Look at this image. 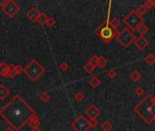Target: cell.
<instances>
[{
  "instance_id": "83f0119b",
  "label": "cell",
  "mask_w": 155,
  "mask_h": 131,
  "mask_svg": "<svg viewBox=\"0 0 155 131\" xmlns=\"http://www.w3.org/2000/svg\"><path fill=\"white\" fill-rule=\"evenodd\" d=\"M74 98L76 99V101L81 102L84 99V94L83 92H77L75 95H74Z\"/></svg>"
},
{
  "instance_id": "7c38bea8",
  "label": "cell",
  "mask_w": 155,
  "mask_h": 131,
  "mask_svg": "<svg viewBox=\"0 0 155 131\" xmlns=\"http://www.w3.org/2000/svg\"><path fill=\"white\" fill-rule=\"evenodd\" d=\"M9 89L3 84H0V100H4V99L9 95Z\"/></svg>"
},
{
  "instance_id": "8d00e7d4",
  "label": "cell",
  "mask_w": 155,
  "mask_h": 131,
  "mask_svg": "<svg viewBox=\"0 0 155 131\" xmlns=\"http://www.w3.org/2000/svg\"><path fill=\"white\" fill-rule=\"evenodd\" d=\"M31 131H42V130L39 128V127H37V128H32V129H31Z\"/></svg>"
},
{
  "instance_id": "603a6c76",
  "label": "cell",
  "mask_w": 155,
  "mask_h": 131,
  "mask_svg": "<svg viewBox=\"0 0 155 131\" xmlns=\"http://www.w3.org/2000/svg\"><path fill=\"white\" fill-rule=\"evenodd\" d=\"M109 24H110V26L114 29H117L121 26V22L117 17H114L113 19H111Z\"/></svg>"
},
{
  "instance_id": "d590c367",
  "label": "cell",
  "mask_w": 155,
  "mask_h": 131,
  "mask_svg": "<svg viewBox=\"0 0 155 131\" xmlns=\"http://www.w3.org/2000/svg\"><path fill=\"white\" fill-rule=\"evenodd\" d=\"M7 3V0H0V7L3 8L5 7V5Z\"/></svg>"
},
{
  "instance_id": "30bf717a",
  "label": "cell",
  "mask_w": 155,
  "mask_h": 131,
  "mask_svg": "<svg viewBox=\"0 0 155 131\" xmlns=\"http://www.w3.org/2000/svg\"><path fill=\"white\" fill-rule=\"evenodd\" d=\"M134 45L140 50H143L149 46V41L145 38L144 36H139L134 41Z\"/></svg>"
},
{
  "instance_id": "44dd1931",
  "label": "cell",
  "mask_w": 155,
  "mask_h": 131,
  "mask_svg": "<svg viewBox=\"0 0 155 131\" xmlns=\"http://www.w3.org/2000/svg\"><path fill=\"white\" fill-rule=\"evenodd\" d=\"M148 30H149V28L145 26L144 24H141V26H139L137 27V29H136V31H137V32L140 34L141 36H143L148 32Z\"/></svg>"
},
{
  "instance_id": "7a4b0ae2",
  "label": "cell",
  "mask_w": 155,
  "mask_h": 131,
  "mask_svg": "<svg viewBox=\"0 0 155 131\" xmlns=\"http://www.w3.org/2000/svg\"><path fill=\"white\" fill-rule=\"evenodd\" d=\"M155 102V97L148 94L135 106L133 110L138 114V116L144 120V122L150 125L153 120L152 116V107Z\"/></svg>"
},
{
  "instance_id": "8fae6325",
  "label": "cell",
  "mask_w": 155,
  "mask_h": 131,
  "mask_svg": "<svg viewBox=\"0 0 155 131\" xmlns=\"http://www.w3.org/2000/svg\"><path fill=\"white\" fill-rule=\"evenodd\" d=\"M39 15H40V12H39V10L37 9L36 8H32L30 10H28L27 13V18H28L29 20L32 21V22H36Z\"/></svg>"
},
{
  "instance_id": "d6a6232c",
  "label": "cell",
  "mask_w": 155,
  "mask_h": 131,
  "mask_svg": "<svg viewBox=\"0 0 155 131\" xmlns=\"http://www.w3.org/2000/svg\"><path fill=\"white\" fill-rule=\"evenodd\" d=\"M60 68L63 71H65V70H67L68 69V67H69V65H68V63L67 62H65V61H64V62H62V63L60 64Z\"/></svg>"
},
{
  "instance_id": "d6986e66",
  "label": "cell",
  "mask_w": 155,
  "mask_h": 131,
  "mask_svg": "<svg viewBox=\"0 0 155 131\" xmlns=\"http://www.w3.org/2000/svg\"><path fill=\"white\" fill-rule=\"evenodd\" d=\"M113 128H114L113 124H111V122H110L109 120L103 121V123L101 125V128L103 131H111L113 129Z\"/></svg>"
},
{
  "instance_id": "836d02e7",
  "label": "cell",
  "mask_w": 155,
  "mask_h": 131,
  "mask_svg": "<svg viewBox=\"0 0 155 131\" xmlns=\"http://www.w3.org/2000/svg\"><path fill=\"white\" fill-rule=\"evenodd\" d=\"M88 121H89V125H90V128H95L97 125H98L97 119H90V120H88Z\"/></svg>"
},
{
  "instance_id": "e0dca14e",
  "label": "cell",
  "mask_w": 155,
  "mask_h": 131,
  "mask_svg": "<svg viewBox=\"0 0 155 131\" xmlns=\"http://www.w3.org/2000/svg\"><path fill=\"white\" fill-rule=\"evenodd\" d=\"M47 19H48V16L46 15V14H44V13H40V15H39V16H38V18H37V23H38L40 26H42V27H44L45 25H46V22H47Z\"/></svg>"
},
{
  "instance_id": "d4e9b609",
  "label": "cell",
  "mask_w": 155,
  "mask_h": 131,
  "mask_svg": "<svg viewBox=\"0 0 155 131\" xmlns=\"http://www.w3.org/2000/svg\"><path fill=\"white\" fill-rule=\"evenodd\" d=\"M135 11L137 12V14L139 15V16H142L143 15H145L146 14V12H147V9L145 8V7L143 5H140L139 7L135 9Z\"/></svg>"
},
{
  "instance_id": "f1b7e54d",
  "label": "cell",
  "mask_w": 155,
  "mask_h": 131,
  "mask_svg": "<svg viewBox=\"0 0 155 131\" xmlns=\"http://www.w3.org/2000/svg\"><path fill=\"white\" fill-rule=\"evenodd\" d=\"M134 93H135V95L137 97H141V95L144 94V89L142 88L141 86H137L135 88V90H134Z\"/></svg>"
},
{
  "instance_id": "ac0fdd59",
  "label": "cell",
  "mask_w": 155,
  "mask_h": 131,
  "mask_svg": "<svg viewBox=\"0 0 155 131\" xmlns=\"http://www.w3.org/2000/svg\"><path fill=\"white\" fill-rule=\"evenodd\" d=\"M107 64H108V60L104 56H100V57H98V67H99L103 68L107 66Z\"/></svg>"
},
{
  "instance_id": "9a60e30c",
  "label": "cell",
  "mask_w": 155,
  "mask_h": 131,
  "mask_svg": "<svg viewBox=\"0 0 155 131\" xmlns=\"http://www.w3.org/2000/svg\"><path fill=\"white\" fill-rule=\"evenodd\" d=\"M28 124H29V126L32 128H37V127H39V125H40V119L38 118V117L35 115V116H34V117L29 120Z\"/></svg>"
},
{
  "instance_id": "1f68e13d",
  "label": "cell",
  "mask_w": 155,
  "mask_h": 131,
  "mask_svg": "<svg viewBox=\"0 0 155 131\" xmlns=\"http://www.w3.org/2000/svg\"><path fill=\"white\" fill-rule=\"evenodd\" d=\"M143 5L147 10H150L152 8V0H147V1H145V3L143 4Z\"/></svg>"
},
{
  "instance_id": "4316f807",
  "label": "cell",
  "mask_w": 155,
  "mask_h": 131,
  "mask_svg": "<svg viewBox=\"0 0 155 131\" xmlns=\"http://www.w3.org/2000/svg\"><path fill=\"white\" fill-rule=\"evenodd\" d=\"M88 63H90L91 65H92L94 67H96L98 66V57L97 56H92V57L89 59Z\"/></svg>"
},
{
  "instance_id": "ffe728a7",
  "label": "cell",
  "mask_w": 155,
  "mask_h": 131,
  "mask_svg": "<svg viewBox=\"0 0 155 131\" xmlns=\"http://www.w3.org/2000/svg\"><path fill=\"white\" fill-rule=\"evenodd\" d=\"M145 63L149 66H152L155 64V56L153 54H149L144 58Z\"/></svg>"
},
{
  "instance_id": "60d3db41",
  "label": "cell",
  "mask_w": 155,
  "mask_h": 131,
  "mask_svg": "<svg viewBox=\"0 0 155 131\" xmlns=\"http://www.w3.org/2000/svg\"><path fill=\"white\" fill-rule=\"evenodd\" d=\"M1 63H2V62H0V65H1Z\"/></svg>"
},
{
  "instance_id": "9c48e42d",
  "label": "cell",
  "mask_w": 155,
  "mask_h": 131,
  "mask_svg": "<svg viewBox=\"0 0 155 131\" xmlns=\"http://www.w3.org/2000/svg\"><path fill=\"white\" fill-rule=\"evenodd\" d=\"M85 114L90 117V119H96L101 115V110L95 105H92L85 110Z\"/></svg>"
},
{
  "instance_id": "4dcf8cb0",
  "label": "cell",
  "mask_w": 155,
  "mask_h": 131,
  "mask_svg": "<svg viewBox=\"0 0 155 131\" xmlns=\"http://www.w3.org/2000/svg\"><path fill=\"white\" fill-rule=\"evenodd\" d=\"M56 24V21H55V19L54 17H48V19H47V22H46V25L48 27H53L54 25Z\"/></svg>"
},
{
  "instance_id": "f35d334b",
  "label": "cell",
  "mask_w": 155,
  "mask_h": 131,
  "mask_svg": "<svg viewBox=\"0 0 155 131\" xmlns=\"http://www.w3.org/2000/svg\"><path fill=\"white\" fill-rule=\"evenodd\" d=\"M152 8H155V0H152Z\"/></svg>"
},
{
  "instance_id": "ab89813d",
  "label": "cell",
  "mask_w": 155,
  "mask_h": 131,
  "mask_svg": "<svg viewBox=\"0 0 155 131\" xmlns=\"http://www.w3.org/2000/svg\"><path fill=\"white\" fill-rule=\"evenodd\" d=\"M152 122H154V123H155V117L153 118V120H152Z\"/></svg>"
},
{
  "instance_id": "52a82bcc",
  "label": "cell",
  "mask_w": 155,
  "mask_h": 131,
  "mask_svg": "<svg viewBox=\"0 0 155 131\" xmlns=\"http://www.w3.org/2000/svg\"><path fill=\"white\" fill-rule=\"evenodd\" d=\"M71 126L75 131H88L91 128L89 121L83 115L77 117L75 120L71 124Z\"/></svg>"
},
{
  "instance_id": "4fadbf2b",
  "label": "cell",
  "mask_w": 155,
  "mask_h": 131,
  "mask_svg": "<svg viewBox=\"0 0 155 131\" xmlns=\"http://www.w3.org/2000/svg\"><path fill=\"white\" fill-rule=\"evenodd\" d=\"M101 84H102L101 79L96 76H94L89 80V85L92 87V88H96V87H98Z\"/></svg>"
},
{
  "instance_id": "5bb4252c",
  "label": "cell",
  "mask_w": 155,
  "mask_h": 131,
  "mask_svg": "<svg viewBox=\"0 0 155 131\" xmlns=\"http://www.w3.org/2000/svg\"><path fill=\"white\" fill-rule=\"evenodd\" d=\"M130 78H131V79L133 81L134 83H137V82H139V81L141 79L142 76H141V74L139 71L134 70V71H133L131 73V75H130Z\"/></svg>"
},
{
  "instance_id": "ba28073f",
  "label": "cell",
  "mask_w": 155,
  "mask_h": 131,
  "mask_svg": "<svg viewBox=\"0 0 155 131\" xmlns=\"http://www.w3.org/2000/svg\"><path fill=\"white\" fill-rule=\"evenodd\" d=\"M4 13L9 17H14L20 11V7L14 0H7V3L2 8Z\"/></svg>"
},
{
  "instance_id": "6da1fadb",
  "label": "cell",
  "mask_w": 155,
  "mask_h": 131,
  "mask_svg": "<svg viewBox=\"0 0 155 131\" xmlns=\"http://www.w3.org/2000/svg\"><path fill=\"white\" fill-rule=\"evenodd\" d=\"M36 113L35 109L19 95H16L0 109V116L15 131H19Z\"/></svg>"
},
{
  "instance_id": "484cf974",
  "label": "cell",
  "mask_w": 155,
  "mask_h": 131,
  "mask_svg": "<svg viewBox=\"0 0 155 131\" xmlns=\"http://www.w3.org/2000/svg\"><path fill=\"white\" fill-rule=\"evenodd\" d=\"M95 69V67H94L92 65H91L90 63H87L84 67V70L86 72V73H88V74H91L94 71Z\"/></svg>"
},
{
  "instance_id": "5b68a950",
  "label": "cell",
  "mask_w": 155,
  "mask_h": 131,
  "mask_svg": "<svg viewBox=\"0 0 155 131\" xmlns=\"http://www.w3.org/2000/svg\"><path fill=\"white\" fill-rule=\"evenodd\" d=\"M144 19L143 17L139 16L137 14V12L135 11V9L130 11L129 13L123 17V23H124L127 28L130 30H136L139 26H141V24H143Z\"/></svg>"
},
{
  "instance_id": "f546056e",
  "label": "cell",
  "mask_w": 155,
  "mask_h": 131,
  "mask_svg": "<svg viewBox=\"0 0 155 131\" xmlns=\"http://www.w3.org/2000/svg\"><path fill=\"white\" fill-rule=\"evenodd\" d=\"M107 76H108V78H111V79H113V78H114L116 76H117V72L114 70V69H109L108 70V72H107Z\"/></svg>"
},
{
  "instance_id": "3957f363",
  "label": "cell",
  "mask_w": 155,
  "mask_h": 131,
  "mask_svg": "<svg viewBox=\"0 0 155 131\" xmlns=\"http://www.w3.org/2000/svg\"><path fill=\"white\" fill-rule=\"evenodd\" d=\"M110 10H111V8H109L107 17L105 18L100 26L95 29V34L100 37V38L105 44L111 42L116 36L117 33H118V30L113 28L109 24V22H110Z\"/></svg>"
},
{
  "instance_id": "74e56055",
  "label": "cell",
  "mask_w": 155,
  "mask_h": 131,
  "mask_svg": "<svg viewBox=\"0 0 155 131\" xmlns=\"http://www.w3.org/2000/svg\"><path fill=\"white\" fill-rule=\"evenodd\" d=\"M5 131H15V129L13 128H5Z\"/></svg>"
},
{
  "instance_id": "2e32d148",
  "label": "cell",
  "mask_w": 155,
  "mask_h": 131,
  "mask_svg": "<svg viewBox=\"0 0 155 131\" xmlns=\"http://www.w3.org/2000/svg\"><path fill=\"white\" fill-rule=\"evenodd\" d=\"M0 75L5 78H8V67L4 62L0 65Z\"/></svg>"
},
{
  "instance_id": "e575fe53",
  "label": "cell",
  "mask_w": 155,
  "mask_h": 131,
  "mask_svg": "<svg viewBox=\"0 0 155 131\" xmlns=\"http://www.w3.org/2000/svg\"><path fill=\"white\" fill-rule=\"evenodd\" d=\"M16 75H20L24 72V68L20 65H16Z\"/></svg>"
},
{
  "instance_id": "277c9868",
  "label": "cell",
  "mask_w": 155,
  "mask_h": 131,
  "mask_svg": "<svg viewBox=\"0 0 155 131\" xmlns=\"http://www.w3.org/2000/svg\"><path fill=\"white\" fill-rule=\"evenodd\" d=\"M45 72V67H42L39 62L35 59L31 60L30 63L24 68V73L34 82L38 79Z\"/></svg>"
},
{
  "instance_id": "8992f818",
  "label": "cell",
  "mask_w": 155,
  "mask_h": 131,
  "mask_svg": "<svg viewBox=\"0 0 155 131\" xmlns=\"http://www.w3.org/2000/svg\"><path fill=\"white\" fill-rule=\"evenodd\" d=\"M115 38L122 47H127L130 45H132L133 43H134V41L136 39V36L133 33L132 30H130L129 28L125 27L121 31H118Z\"/></svg>"
},
{
  "instance_id": "7402d4cb",
  "label": "cell",
  "mask_w": 155,
  "mask_h": 131,
  "mask_svg": "<svg viewBox=\"0 0 155 131\" xmlns=\"http://www.w3.org/2000/svg\"><path fill=\"white\" fill-rule=\"evenodd\" d=\"M17 75H16V66L11 64L10 66H8V78H14Z\"/></svg>"
},
{
  "instance_id": "cb8c5ba5",
  "label": "cell",
  "mask_w": 155,
  "mask_h": 131,
  "mask_svg": "<svg viewBox=\"0 0 155 131\" xmlns=\"http://www.w3.org/2000/svg\"><path fill=\"white\" fill-rule=\"evenodd\" d=\"M39 98H40L41 101H43L44 103H46V102H48L49 100H50L51 96H50V94H49L48 92H44L39 96Z\"/></svg>"
}]
</instances>
